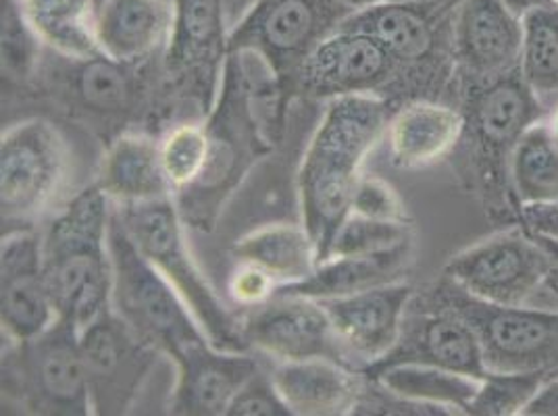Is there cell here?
<instances>
[{
  "mask_svg": "<svg viewBox=\"0 0 558 416\" xmlns=\"http://www.w3.org/2000/svg\"><path fill=\"white\" fill-rule=\"evenodd\" d=\"M390 121L388 102L375 94L331 98L326 115L308 142L299 171L303 225L324 262L331 240L349 217L363 164Z\"/></svg>",
  "mask_w": 558,
  "mask_h": 416,
  "instance_id": "1",
  "label": "cell"
},
{
  "mask_svg": "<svg viewBox=\"0 0 558 416\" xmlns=\"http://www.w3.org/2000/svg\"><path fill=\"white\" fill-rule=\"evenodd\" d=\"M465 132L454 155H463V178L492 221L517 225L511 162L523 134L548 115L521 77V71L486 84L465 86Z\"/></svg>",
  "mask_w": 558,
  "mask_h": 416,
  "instance_id": "2",
  "label": "cell"
},
{
  "mask_svg": "<svg viewBox=\"0 0 558 416\" xmlns=\"http://www.w3.org/2000/svg\"><path fill=\"white\" fill-rule=\"evenodd\" d=\"M113 203L94 184L65 203L43 233V269L59 319L77 331L111 308Z\"/></svg>",
  "mask_w": 558,
  "mask_h": 416,
  "instance_id": "3",
  "label": "cell"
},
{
  "mask_svg": "<svg viewBox=\"0 0 558 416\" xmlns=\"http://www.w3.org/2000/svg\"><path fill=\"white\" fill-rule=\"evenodd\" d=\"M123 230L132 237L142 256L163 276L184 298L210 344L219 350L251 352L240 321L215 294L209 279L190 253L184 223L173 196L116 207Z\"/></svg>",
  "mask_w": 558,
  "mask_h": 416,
  "instance_id": "4",
  "label": "cell"
},
{
  "mask_svg": "<svg viewBox=\"0 0 558 416\" xmlns=\"http://www.w3.org/2000/svg\"><path fill=\"white\" fill-rule=\"evenodd\" d=\"M2 392L34 415H94L77 327L59 319L29 342H2Z\"/></svg>",
  "mask_w": 558,
  "mask_h": 416,
  "instance_id": "5",
  "label": "cell"
},
{
  "mask_svg": "<svg viewBox=\"0 0 558 416\" xmlns=\"http://www.w3.org/2000/svg\"><path fill=\"white\" fill-rule=\"evenodd\" d=\"M109 250L113 260L111 306L140 340L169 358L192 342L209 340L178 290L136 248L116 208Z\"/></svg>",
  "mask_w": 558,
  "mask_h": 416,
  "instance_id": "6",
  "label": "cell"
},
{
  "mask_svg": "<svg viewBox=\"0 0 558 416\" xmlns=\"http://www.w3.org/2000/svg\"><path fill=\"white\" fill-rule=\"evenodd\" d=\"M70 175V144L47 119H27L2 132L0 208L7 232L34 228L59 205Z\"/></svg>",
  "mask_w": 558,
  "mask_h": 416,
  "instance_id": "7",
  "label": "cell"
},
{
  "mask_svg": "<svg viewBox=\"0 0 558 416\" xmlns=\"http://www.w3.org/2000/svg\"><path fill=\"white\" fill-rule=\"evenodd\" d=\"M475 331L486 370H548L558 375V310L500 306L469 296L442 276L429 292Z\"/></svg>",
  "mask_w": 558,
  "mask_h": 416,
  "instance_id": "8",
  "label": "cell"
},
{
  "mask_svg": "<svg viewBox=\"0 0 558 416\" xmlns=\"http://www.w3.org/2000/svg\"><path fill=\"white\" fill-rule=\"evenodd\" d=\"M444 278L469 296L500 306H525L553 278V262L521 223L452 256Z\"/></svg>",
  "mask_w": 558,
  "mask_h": 416,
  "instance_id": "9",
  "label": "cell"
},
{
  "mask_svg": "<svg viewBox=\"0 0 558 416\" xmlns=\"http://www.w3.org/2000/svg\"><path fill=\"white\" fill-rule=\"evenodd\" d=\"M232 25L223 0H173V27L165 48L171 84L196 100L205 115L215 111L230 59Z\"/></svg>",
  "mask_w": 558,
  "mask_h": 416,
  "instance_id": "10",
  "label": "cell"
},
{
  "mask_svg": "<svg viewBox=\"0 0 558 416\" xmlns=\"http://www.w3.org/2000/svg\"><path fill=\"white\" fill-rule=\"evenodd\" d=\"M352 13L356 11L342 0H260L233 27L230 50L255 48L290 82L304 59Z\"/></svg>",
  "mask_w": 558,
  "mask_h": 416,
  "instance_id": "11",
  "label": "cell"
},
{
  "mask_svg": "<svg viewBox=\"0 0 558 416\" xmlns=\"http://www.w3.org/2000/svg\"><path fill=\"white\" fill-rule=\"evenodd\" d=\"M94 415H125L157 365L159 350L130 329L113 306L80 331Z\"/></svg>",
  "mask_w": 558,
  "mask_h": 416,
  "instance_id": "12",
  "label": "cell"
},
{
  "mask_svg": "<svg viewBox=\"0 0 558 416\" xmlns=\"http://www.w3.org/2000/svg\"><path fill=\"white\" fill-rule=\"evenodd\" d=\"M244 340L276 363L329 358L356 369L322 302L276 294L240 321Z\"/></svg>",
  "mask_w": 558,
  "mask_h": 416,
  "instance_id": "13",
  "label": "cell"
},
{
  "mask_svg": "<svg viewBox=\"0 0 558 416\" xmlns=\"http://www.w3.org/2000/svg\"><path fill=\"white\" fill-rule=\"evenodd\" d=\"M59 321L43 269V233L34 228L2 235L0 325L2 342H29Z\"/></svg>",
  "mask_w": 558,
  "mask_h": 416,
  "instance_id": "14",
  "label": "cell"
},
{
  "mask_svg": "<svg viewBox=\"0 0 558 416\" xmlns=\"http://www.w3.org/2000/svg\"><path fill=\"white\" fill-rule=\"evenodd\" d=\"M459 0H404L352 13L342 27L377 40L400 70L444 59L452 48V22Z\"/></svg>",
  "mask_w": 558,
  "mask_h": 416,
  "instance_id": "15",
  "label": "cell"
},
{
  "mask_svg": "<svg viewBox=\"0 0 558 416\" xmlns=\"http://www.w3.org/2000/svg\"><path fill=\"white\" fill-rule=\"evenodd\" d=\"M398 70L395 59L372 36L340 27L304 59L290 82L308 96L338 98L377 93Z\"/></svg>",
  "mask_w": 558,
  "mask_h": 416,
  "instance_id": "16",
  "label": "cell"
},
{
  "mask_svg": "<svg viewBox=\"0 0 558 416\" xmlns=\"http://www.w3.org/2000/svg\"><path fill=\"white\" fill-rule=\"evenodd\" d=\"M523 20L502 0H459L452 22L454 68L465 86L519 71Z\"/></svg>",
  "mask_w": 558,
  "mask_h": 416,
  "instance_id": "17",
  "label": "cell"
},
{
  "mask_svg": "<svg viewBox=\"0 0 558 416\" xmlns=\"http://www.w3.org/2000/svg\"><path fill=\"white\" fill-rule=\"evenodd\" d=\"M407 363L442 367L480 379L488 372L475 331L432 294H427L421 310H413L409 304L396 346L363 372L369 375L373 370Z\"/></svg>",
  "mask_w": 558,
  "mask_h": 416,
  "instance_id": "18",
  "label": "cell"
},
{
  "mask_svg": "<svg viewBox=\"0 0 558 416\" xmlns=\"http://www.w3.org/2000/svg\"><path fill=\"white\" fill-rule=\"evenodd\" d=\"M415 298L413 285L396 281L340 298H326L322 306L333 325L352 365L367 370L396 346L409 304Z\"/></svg>",
  "mask_w": 558,
  "mask_h": 416,
  "instance_id": "19",
  "label": "cell"
},
{
  "mask_svg": "<svg viewBox=\"0 0 558 416\" xmlns=\"http://www.w3.org/2000/svg\"><path fill=\"white\" fill-rule=\"evenodd\" d=\"M171 360L178 369L171 415H226L235 393L260 369L251 352L219 350L209 340L187 344Z\"/></svg>",
  "mask_w": 558,
  "mask_h": 416,
  "instance_id": "20",
  "label": "cell"
},
{
  "mask_svg": "<svg viewBox=\"0 0 558 416\" xmlns=\"http://www.w3.org/2000/svg\"><path fill=\"white\" fill-rule=\"evenodd\" d=\"M465 132V113L434 100H415L390 115L386 142L396 169H425L454 155Z\"/></svg>",
  "mask_w": 558,
  "mask_h": 416,
  "instance_id": "21",
  "label": "cell"
},
{
  "mask_svg": "<svg viewBox=\"0 0 558 416\" xmlns=\"http://www.w3.org/2000/svg\"><path fill=\"white\" fill-rule=\"evenodd\" d=\"M271 377L292 416L352 415L367 381L363 370L329 358L276 363Z\"/></svg>",
  "mask_w": 558,
  "mask_h": 416,
  "instance_id": "22",
  "label": "cell"
},
{
  "mask_svg": "<svg viewBox=\"0 0 558 416\" xmlns=\"http://www.w3.org/2000/svg\"><path fill=\"white\" fill-rule=\"evenodd\" d=\"M171 27L169 0H102L98 7L100 52L117 63L140 65L165 52Z\"/></svg>",
  "mask_w": 558,
  "mask_h": 416,
  "instance_id": "23",
  "label": "cell"
},
{
  "mask_svg": "<svg viewBox=\"0 0 558 416\" xmlns=\"http://www.w3.org/2000/svg\"><path fill=\"white\" fill-rule=\"evenodd\" d=\"M96 185L113 207L169 198L173 187L165 175L161 142L146 134H121L100 161Z\"/></svg>",
  "mask_w": 558,
  "mask_h": 416,
  "instance_id": "24",
  "label": "cell"
},
{
  "mask_svg": "<svg viewBox=\"0 0 558 416\" xmlns=\"http://www.w3.org/2000/svg\"><path fill=\"white\" fill-rule=\"evenodd\" d=\"M413 248L415 244L381 255L331 256L317 265L311 278L292 285H279L276 294L326 301L396 283L407 273L413 260Z\"/></svg>",
  "mask_w": 558,
  "mask_h": 416,
  "instance_id": "25",
  "label": "cell"
},
{
  "mask_svg": "<svg viewBox=\"0 0 558 416\" xmlns=\"http://www.w3.org/2000/svg\"><path fill=\"white\" fill-rule=\"evenodd\" d=\"M27 24L61 57L86 61L102 54L98 45V0H20Z\"/></svg>",
  "mask_w": 558,
  "mask_h": 416,
  "instance_id": "26",
  "label": "cell"
},
{
  "mask_svg": "<svg viewBox=\"0 0 558 416\" xmlns=\"http://www.w3.org/2000/svg\"><path fill=\"white\" fill-rule=\"evenodd\" d=\"M233 256L253 262L274 276L279 285L301 283L319 265L317 244L304 225L276 223L246 233L235 246Z\"/></svg>",
  "mask_w": 558,
  "mask_h": 416,
  "instance_id": "27",
  "label": "cell"
},
{
  "mask_svg": "<svg viewBox=\"0 0 558 416\" xmlns=\"http://www.w3.org/2000/svg\"><path fill=\"white\" fill-rule=\"evenodd\" d=\"M367 377L379 381L390 392L444 406L454 415H465L469 404L482 388L480 377L413 363L373 370Z\"/></svg>",
  "mask_w": 558,
  "mask_h": 416,
  "instance_id": "28",
  "label": "cell"
},
{
  "mask_svg": "<svg viewBox=\"0 0 558 416\" xmlns=\"http://www.w3.org/2000/svg\"><path fill=\"white\" fill-rule=\"evenodd\" d=\"M511 182L519 207L558 203V142L546 117L519 139L511 162Z\"/></svg>",
  "mask_w": 558,
  "mask_h": 416,
  "instance_id": "29",
  "label": "cell"
},
{
  "mask_svg": "<svg viewBox=\"0 0 558 416\" xmlns=\"http://www.w3.org/2000/svg\"><path fill=\"white\" fill-rule=\"evenodd\" d=\"M519 71L546 113L558 107V4L523 17Z\"/></svg>",
  "mask_w": 558,
  "mask_h": 416,
  "instance_id": "30",
  "label": "cell"
},
{
  "mask_svg": "<svg viewBox=\"0 0 558 416\" xmlns=\"http://www.w3.org/2000/svg\"><path fill=\"white\" fill-rule=\"evenodd\" d=\"M75 63L77 71L73 88L86 109L100 115H119L134 107L138 98V79L134 75L136 65L117 63L105 54Z\"/></svg>",
  "mask_w": 558,
  "mask_h": 416,
  "instance_id": "31",
  "label": "cell"
},
{
  "mask_svg": "<svg viewBox=\"0 0 558 416\" xmlns=\"http://www.w3.org/2000/svg\"><path fill=\"white\" fill-rule=\"evenodd\" d=\"M557 372L548 370H514L494 372L488 370L482 377V388L465 415L471 416H514L532 404L539 390L555 379Z\"/></svg>",
  "mask_w": 558,
  "mask_h": 416,
  "instance_id": "32",
  "label": "cell"
},
{
  "mask_svg": "<svg viewBox=\"0 0 558 416\" xmlns=\"http://www.w3.org/2000/svg\"><path fill=\"white\" fill-rule=\"evenodd\" d=\"M209 125L187 121L169 130L161 139V161L169 184L178 192H186L196 184L210 161Z\"/></svg>",
  "mask_w": 558,
  "mask_h": 416,
  "instance_id": "33",
  "label": "cell"
},
{
  "mask_svg": "<svg viewBox=\"0 0 558 416\" xmlns=\"http://www.w3.org/2000/svg\"><path fill=\"white\" fill-rule=\"evenodd\" d=\"M411 244H415L411 221H381L349 212L331 240L327 258L381 255Z\"/></svg>",
  "mask_w": 558,
  "mask_h": 416,
  "instance_id": "34",
  "label": "cell"
},
{
  "mask_svg": "<svg viewBox=\"0 0 558 416\" xmlns=\"http://www.w3.org/2000/svg\"><path fill=\"white\" fill-rule=\"evenodd\" d=\"M0 57L2 77L27 84L38 71L43 40L27 24L20 0H0Z\"/></svg>",
  "mask_w": 558,
  "mask_h": 416,
  "instance_id": "35",
  "label": "cell"
},
{
  "mask_svg": "<svg viewBox=\"0 0 558 416\" xmlns=\"http://www.w3.org/2000/svg\"><path fill=\"white\" fill-rule=\"evenodd\" d=\"M352 415L454 416V413L444 406L398 395V393L390 392L388 388H384L379 381L367 377L365 388L359 395V402H356Z\"/></svg>",
  "mask_w": 558,
  "mask_h": 416,
  "instance_id": "36",
  "label": "cell"
},
{
  "mask_svg": "<svg viewBox=\"0 0 558 416\" xmlns=\"http://www.w3.org/2000/svg\"><path fill=\"white\" fill-rule=\"evenodd\" d=\"M226 416H292L271 372L263 369L240 388Z\"/></svg>",
  "mask_w": 558,
  "mask_h": 416,
  "instance_id": "37",
  "label": "cell"
},
{
  "mask_svg": "<svg viewBox=\"0 0 558 416\" xmlns=\"http://www.w3.org/2000/svg\"><path fill=\"white\" fill-rule=\"evenodd\" d=\"M350 212L381 221H409V212L392 185L375 175H363L354 189Z\"/></svg>",
  "mask_w": 558,
  "mask_h": 416,
  "instance_id": "38",
  "label": "cell"
},
{
  "mask_svg": "<svg viewBox=\"0 0 558 416\" xmlns=\"http://www.w3.org/2000/svg\"><path fill=\"white\" fill-rule=\"evenodd\" d=\"M278 287L279 283L274 276H269L265 269L256 267L253 262L242 260H238V267L233 269L228 281V294L233 304L248 310L271 301Z\"/></svg>",
  "mask_w": 558,
  "mask_h": 416,
  "instance_id": "39",
  "label": "cell"
},
{
  "mask_svg": "<svg viewBox=\"0 0 558 416\" xmlns=\"http://www.w3.org/2000/svg\"><path fill=\"white\" fill-rule=\"evenodd\" d=\"M519 223L532 232L558 237V203L539 205V207H521Z\"/></svg>",
  "mask_w": 558,
  "mask_h": 416,
  "instance_id": "40",
  "label": "cell"
},
{
  "mask_svg": "<svg viewBox=\"0 0 558 416\" xmlns=\"http://www.w3.org/2000/svg\"><path fill=\"white\" fill-rule=\"evenodd\" d=\"M523 416H558V375L539 390Z\"/></svg>",
  "mask_w": 558,
  "mask_h": 416,
  "instance_id": "41",
  "label": "cell"
},
{
  "mask_svg": "<svg viewBox=\"0 0 558 416\" xmlns=\"http://www.w3.org/2000/svg\"><path fill=\"white\" fill-rule=\"evenodd\" d=\"M505 2V7L514 13L517 17H525V15H530L532 11H537V9H548V7H555L557 2L555 0H502Z\"/></svg>",
  "mask_w": 558,
  "mask_h": 416,
  "instance_id": "42",
  "label": "cell"
},
{
  "mask_svg": "<svg viewBox=\"0 0 558 416\" xmlns=\"http://www.w3.org/2000/svg\"><path fill=\"white\" fill-rule=\"evenodd\" d=\"M223 2H226V11H228V22L233 29L255 9L260 0H223Z\"/></svg>",
  "mask_w": 558,
  "mask_h": 416,
  "instance_id": "43",
  "label": "cell"
},
{
  "mask_svg": "<svg viewBox=\"0 0 558 416\" xmlns=\"http://www.w3.org/2000/svg\"><path fill=\"white\" fill-rule=\"evenodd\" d=\"M344 4H349L354 11H363V9H372L379 4H390V2H404V0H342Z\"/></svg>",
  "mask_w": 558,
  "mask_h": 416,
  "instance_id": "44",
  "label": "cell"
},
{
  "mask_svg": "<svg viewBox=\"0 0 558 416\" xmlns=\"http://www.w3.org/2000/svg\"><path fill=\"white\" fill-rule=\"evenodd\" d=\"M546 125H548V130H550V134L555 136V139L558 142V107H555L548 115H546Z\"/></svg>",
  "mask_w": 558,
  "mask_h": 416,
  "instance_id": "45",
  "label": "cell"
},
{
  "mask_svg": "<svg viewBox=\"0 0 558 416\" xmlns=\"http://www.w3.org/2000/svg\"><path fill=\"white\" fill-rule=\"evenodd\" d=\"M100 2H102V0H98V4H100Z\"/></svg>",
  "mask_w": 558,
  "mask_h": 416,
  "instance_id": "46",
  "label": "cell"
},
{
  "mask_svg": "<svg viewBox=\"0 0 558 416\" xmlns=\"http://www.w3.org/2000/svg\"><path fill=\"white\" fill-rule=\"evenodd\" d=\"M555 2H557V4H558V0H555Z\"/></svg>",
  "mask_w": 558,
  "mask_h": 416,
  "instance_id": "47",
  "label": "cell"
}]
</instances>
